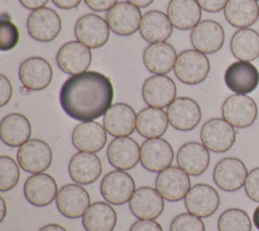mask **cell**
<instances>
[{"label":"cell","instance_id":"6da1fadb","mask_svg":"<svg viewBox=\"0 0 259 231\" xmlns=\"http://www.w3.org/2000/svg\"><path fill=\"white\" fill-rule=\"evenodd\" d=\"M114 89L110 79L97 71H85L69 77L59 94L64 112L79 122H91L112 105Z\"/></svg>","mask_w":259,"mask_h":231},{"label":"cell","instance_id":"7a4b0ae2","mask_svg":"<svg viewBox=\"0 0 259 231\" xmlns=\"http://www.w3.org/2000/svg\"><path fill=\"white\" fill-rule=\"evenodd\" d=\"M210 64L205 54L197 50H185L176 59L175 76L184 84L196 85L206 79Z\"/></svg>","mask_w":259,"mask_h":231},{"label":"cell","instance_id":"3957f363","mask_svg":"<svg viewBox=\"0 0 259 231\" xmlns=\"http://www.w3.org/2000/svg\"><path fill=\"white\" fill-rule=\"evenodd\" d=\"M258 114L255 100L247 94H233L222 104V115L234 128L245 129L252 126Z\"/></svg>","mask_w":259,"mask_h":231},{"label":"cell","instance_id":"277c9868","mask_svg":"<svg viewBox=\"0 0 259 231\" xmlns=\"http://www.w3.org/2000/svg\"><path fill=\"white\" fill-rule=\"evenodd\" d=\"M17 162L28 173H40L47 170L53 161L50 145L40 139H29L17 150Z\"/></svg>","mask_w":259,"mask_h":231},{"label":"cell","instance_id":"5b68a950","mask_svg":"<svg viewBox=\"0 0 259 231\" xmlns=\"http://www.w3.org/2000/svg\"><path fill=\"white\" fill-rule=\"evenodd\" d=\"M200 140L209 151L224 153L235 144L236 131L225 119L213 118L203 124L200 130Z\"/></svg>","mask_w":259,"mask_h":231},{"label":"cell","instance_id":"8992f818","mask_svg":"<svg viewBox=\"0 0 259 231\" xmlns=\"http://www.w3.org/2000/svg\"><path fill=\"white\" fill-rule=\"evenodd\" d=\"M62 28L59 14L50 7L32 10L26 20L28 34L35 41L49 43L55 40Z\"/></svg>","mask_w":259,"mask_h":231},{"label":"cell","instance_id":"52a82bcc","mask_svg":"<svg viewBox=\"0 0 259 231\" xmlns=\"http://www.w3.org/2000/svg\"><path fill=\"white\" fill-rule=\"evenodd\" d=\"M107 21L100 15L89 13L81 16L75 23L74 34L78 42L89 49L103 47L109 37Z\"/></svg>","mask_w":259,"mask_h":231},{"label":"cell","instance_id":"ba28073f","mask_svg":"<svg viewBox=\"0 0 259 231\" xmlns=\"http://www.w3.org/2000/svg\"><path fill=\"white\" fill-rule=\"evenodd\" d=\"M136 190L132 175L123 170H112L105 174L100 183V194L111 205H123L130 202Z\"/></svg>","mask_w":259,"mask_h":231},{"label":"cell","instance_id":"9c48e42d","mask_svg":"<svg viewBox=\"0 0 259 231\" xmlns=\"http://www.w3.org/2000/svg\"><path fill=\"white\" fill-rule=\"evenodd\" d=\"M155 186L164 200L178 202L185 198L191 187L189 174L180 167L169 166L157 174Z\"/></svg>","mask_w":259,"mask_h":231},{"label":"cell","instance_id":"30bf717a","mask_svg":"<svg viewBox=\"0 0 259 231\" xmlns=\"http://www.w3.org/2000/svg\"><path fill=\"white\" fill-rule=\"evenodd\" d=\"M224 80L227 87L235 94H248L259 84V71L251 62L238 60L226 69Z\"/></svg>","mask_w":259,"mask_h":231},{"label":"cell","instance_id":"8fae6325","mask_svg":"<svg viewBox=\"0 0 259 231\" xmlns=\"http://www.w3.org/2000/svg\"><path fill=\"white\" fill-rule=\"evenodd\" d=\"M111 31L120 36H128L140 29L142 13L139 7L127 1L117 2L105 14Z\"/></svg>","mask_w":259,"mask_h":231},{"label":"cell","instance_id":"7c38bea8","mask_svg":"<svg viewBox=\"0 0 259 231\" xmlns=\"http://www.w3.org/2000/svg\"><path fill=\"white\" fill-rule=\"evenodd\" d=\"M91 60L90 49L78 41L64 44L56 56V62L60 70L71 76L87 71Z\"/></svg>","mask_w":259,"mask_h":231},{"label":"cell","instance_id":"4fadbf2b","mask_svg":"<svg viewBox=\"0 0 259 231\" xmlns=\"http://www.w3.org/2000/svg\"><path fill=\"white\" fill-rule=\"evenodd\" d=\"M248 173L247 167L241 159L225 157L215 164L212 179L222 190L236 191L244 186Z\"/></svg>","mask_w":259,"mask_h":231},{"label":"cell","instance_id":"5bb4252c","mask_svg":"<svg viewBox=\"0 0 259 231\" xmlns=\"http://www.w3.org/2000/svg\"><path fill=\"white\" fill-rule=\"evenodd\" d=\"M173 158V148L165 139H147L141 146L140 162L142 166L150 172L159 173L168 168L171 166Z\"/></svg>","mask_w":259,"mask_h":231},{"label":"cell","instance_id":"9a60e30c","mask_svg":"<svg viewBox=\"0 0 259 231\" xmlns=\"http://www.w3.org/2000/svg\"><path fill=\"white\" fill-rule=\"evenodd\" d=\"M90 205L88 191L78 183L62 186L56 198L57 209L64 217L69 219L83 217Z\"/></svg>","mask_w":259,"mask_h":231},{"label":"cell","instance_id":"2e32d148","mask_svg":"<svg viewBox=\"0 0 259 231\" xmlns=\"http://www.w3.org/2000/svg\"><path fill=\"white\" fill-rule=\"evenodd\" d=\"M18 77L24 88L39 91L50 85L53 79V68L46 59L30 57L19 65Z\"/></svg>","mask_w":259,"mask_h":231},{"label":"cell","instance_id":"e0dca14e","mask_svg":"<svg viewBox=\"0 0 259 231\" xmlns=\"http://www.w3.org/2000/svg\"><path fill=\"white\" fill-rule=\"evenodd\" d=\"M169 124L177 131L188 132L196 128L201 120L199 104L190 97H178L167 107Z\"/></svg>","mask_w":259,"mask_h":231},{"label":"cell","instance_id":"ac0fdd59","mask_svg":"<svg viewBox=\"0 0 259 231\" xmlns=\"http://www.w3.org/2000/svg\"><path fill=\"white\" fill-rule=\"evenodd\" d=\"M220 203L219 192L206 183H197L191 186L184 198V205L188 213L199 218L213 215L219 209Z\"/></svg>","mask_w":259,"mask_h":231},{"label":"cell","instance_id":"d6986e66","mask_svg":"<svg viewBox=\"0 0 259 231\" xmlns=\"http://www.w3.org/2000/svg\"><path fill=\"white\" fill-rule=\"evenodd\" d=\"M175 82L166 75H153L147 78L142 87L144 101L152 107H168L176 97Z\"/></svg>","mask_w":259,"mask_h":231},{"label":"cell","instance_id":"ffe728a7","mask_svg":"<svg viewBox=\"0 0 259 231\" xmlns=\"http://www.w3.org/2000/svg\"><path fill=\"white\" fill-rule=\"evenodd\" d=\"M190 42L194 50L205 55L217 53L225 44L224 27L214 20L204 19L192 28Z\"/></svg>","mask_w":259,"mask_h":231},{"label":"cell","instance_id":"44dd1931","mask_svg":"<svg viewBox=\"0 0 259 231\" xmlns=\"http://www.w3.org/2000/svg\"><path fill=\"white\" fill-rule=\"evenodd\" d=\"M128 207L139 220H155L164 211V199L151 186H141L132 196Z\"/></svg>","mask_w":259,"mask_h":231},{"label":"cell","instance_id":"7402d4cb","mask_svg":"<svg viewBox=\"0 0 259 231\" xmlns=\"http://www.w3.org/2000/svg\"><path fill=\"white\" fill-rule=\"evenodd\" d=\"M58 185L53 176L48 173H34L23 184V195L26 201L34 207H46L56 200Z\"/></svg>","mask_w":259,"mask_h":231},{"label":"cell","instance_id":"603a6c76","mask_svg":"<svg viewBox=\"0 0 259 231\" xmlns=\"http://www.w3.org/2000/svg\"><path fill=\"white\" fill-rule=\"evenodd\" d=\"M137 114L134 108L123 102L112 104L103 115V127L115 137H127L136 130Z\"/></svg>","mask_w":259,"mask_h":231},{"label":"cell","instance_id":"cb8c5ba5","mask_svg":"<svg viewBox=\"0 0 259 231\" xmlns=\"http://www.w3.org/2000/svg\"><path fill=\"white\" fill-rule=\"evenodd\" d=\"M107 160L111 166L118 170H130L140 162L141 147L130 137L113 139L106 151Z\"/></svg>","mask_w":259,"mask_h":231},{"label":"cell","instance_id":"d4e9b609","mask_svg":"<svg viewBox=\"0 0 259 231\" xmlns=\"http://www.w3.org/2000/svg\"><path fill=\"white\" fill-rule=\"evenodd\" d=\"M106 133L104 127L97 122H81L72 132V144L80 152L96 153L105 146Z\"/></svg>","mask_w":259,"mask_h":231},{"label":"cell","instance_id":"484cf974","mask_svg":"<svg viewBox=\"0 0 259 231\" xmlns=\"http://www.w3.org/2000/svg\"><path fill=\"white\" fill-rule=\"evenodd\" d=\"M68 172L74 182L81 185L91 184L99 178L102 164L95 153L79 151L71 157Z\"/></svg>","mask_w":259,"mask_h":231},{"label":"cell","instance_id":"4316f807","mask_svg":"<svg viewBox=\"0 0 259 231\" xmlns=\"http://www.w3.org/2000/svg\"><path fill=\"white\" fill-rule=\"evenodd\" d=\"M176 161L178 167L192 176L201 175L210 162L209 150L198 142H187L177 151Z\"/></svg>","mask_w":259,"mask_h":231},{"label":"cell","instance_id":"83f0119b","mask_svg":"<svg viewBox=\"0 0 259 231\" xmlns=\"http://www.w3.org/2000/svg\"><path fill=\"white\" fill-rule=\"evenodd\" d=\"M176 59L175 49L166 42L150 44L143 53L145 67L149 72L157 75H166L174 69Z\"/></svg>","mask_w":259,"mask_h":231},{"label":"cell","instance_id":"f1b7e54d","mask_svg":"<svg viewBox=\"0 0 259 231\" xmlns=\"http://www.w3.org/2000/svg\"><path fill=\"white\" fill-rule=\"evenodd\" d=\"M31 135V125L21 113L6 114L0 123V138L9 147H20L27 142Z\"/></svg>","mask_w":259,"mask_h":231},{"label":"cell","instance_id":"f546056e","mask_svg":"<svg viewBox=\"0 0 259 231\" xmlns=\"http://www.w3.org/2000/svg\"><path fill=\"white\" fill-rule=\"evenodd\" d=\"M167 15L179 30L192 29L201 19V8L196 0H170Z\"/></svg>","mask_w":259,"mask_h":231},{"label":"cell","instance_id":"4dcf8cb0","mask_svg":"<svg viewBox=\"0 0 259 231\" xmlns=\"http://www.w3.org/2000/svg\"><path fill=\"white\" fill-rule=\"evenodd\" d=\"M173 25L167 14L160 10H150L142 16L140 33L142 37L150 43H162L172 34Z\"/></svg>","mask_w":259,"mask_h":231},{"label":"cell","instance_id":"1f68e13d","mask_svg":"<svg viewBox=\"0 0 259 231\" xmlns=\"http://www.w3.org/2000/svg\"><path fill=\"white\" fill-rule=\"evenodd\" d=\"M116 221L115 210L105 202L91 204L82 217V225L86 231H113Z\"/></svg>","mask_w":259,"mask_h":231},{"label":"cell","instance_id":"d6a6232c","mask_svg":"<svg viewBox=\"0 0 259 231\" xmlns=\"http://www.w3.org/2000/svg\"><path fill=\"white\" fill-rule=\"evenodd\" d=\"M225 18L236 28H247L259 18V6L256 0H229L224 9Z\"/></svg>","mask_w":259,"mask_h":231},{"label":"cell","instance_id":"836d02e7","mask_svg":"<svg viewBox=\"0 0 259 231\" xmlns=\"http://www.w3.org/2000/svg\"><path fill=\"white\" fill-rule=\"evenodd\" d=\"M168 124L167 112L163 108L149 106L137 114L136 130L144 138H160L167 131Z\"/></svg>","mask_w":259,"mask_h":231},{"label":"cell","instance_id":"e575fe53","mask_svg":"<svg viewBox=\"0 0 259 231\" xmlns=\"http://www.w3.org/2000/svg\"><path fill=\"white\" fill-rule=\"evenodd\" d=\"M232 55L240 61H254L259 57V32L252 28H240L230 41Z\"/></svg>","mask_w":259,"mask_h":231},{"label":"cell","instance_id":"d590c367","mask_svg":"<svg viewBox=\"0 0 259 231\" xmlns=\"http://www.w3.org/2000/svg\"><path fill=\"white\" fill-rule=\"evenodd\" d=\"M251 219L242 209H228L224 211L218 219L219 231H251Z\"/></svg>","mask_w":259,"mask_h":231},{"label":"cell","instance_id":"8d00e7d4","mask_svg":"<svg viewBox=\"0 0 259 231\" xmlns=\"http://www.w3.org/2000/svg\"><path fill=\"white\" fill-rule=\"evenodd\" d=\"M19 164L9 156H0V191L11 190L19 181Z\"/></svg>","mask_w":259,"mask_h":231},{"label":"cell","instance_id":"74e56055","mask_svg":"<svg viewBox=\"0 0 259 231\" xmlns=\"http://www.w3.org/2000/svg\"><path fill=\"white\" fill-rule=\"evenodd\" d=\"M19 42L18 27L10 20L9 14L2 13L0 21V50L10 51L14 49Z\"/></svg>","mask_w":259,"mask_h":231},{"label":"cell","instance_id":"f35d334b","mask_svg":"<svg viewBox=\"0 0 259 231\" xmlns=\"http://www.w3.org/2000/svg\"><path fill=\"white\" fill-rule=\"evenodd\" d=\"M169 231H205V226L201 218L190 213H182L171 221Z\"/></svg>","mask_w":259,"mask_h":231},{"label":"cell","instance_id":"ab89813d","mask_svg":"<svg viewBox=\"0 0 259 231\" xmlns=\"http://www.w3.org/2000/svg\"><path fill=\"white\" fill-rule=\"evenodd\" d=\"M244 188L250 200L259 203V167L253 168L248 173Z\"/></svg>","mask_w":259,"mask_h":231},{"label":"cell","instance_id":"60d3db41","mask_svg":"<svg viewBox=\"0 0 259 231\" xmlns=\"http://www.w3.org/2000/svg\"><path fill=\"white\" fill-rule=\"evenodd\" d=\"M12 96V85L9 79L4 75L0 74V106H5L11 99Z\"/></svg>","mask_w":259,"mask_h":231},{"label":"cell","instance_id":"b9f144b4","mask_svg":"<svg viewBox=\"0 0 259 231\" xmlns=\"http://www.w3.org/2000/svg\"><path fill=\"white\" fill-rule=\"evenodd\" d=\"M128 231H164L162 226L155 220H138Z\"/></svg>","mask_w":259,"mask_h":231},{"label":"cell","instance_id":"7bdbcfd3","mask_svg":"<svg viewBox=\"0 0 259 231\" xmlns=\"http://www.w3.org/2000/svg\"><path fill=\"white\" fill-rule=\"evenodd\" d=\"M200 8L209 13H217L225 9L229 0H196Z\"/></svg>","mask_w":259,"mask_h":231},{"label":"cell","instance_id":"ee69618b","mask_svg":"<svg viewBox=\"0 0 259 231\" xmlns=\"http://www.w3.org/2000/svg\"><path fill=\"white\" fill-rule=\"evenodd\" d=\"M86 5L93 11L103 12L108 11L111 7H113L117 0H84Z\"/></svg>","mask_w":259,"mask_h":231},{"label":"cell","instance_id":"f6af8a7d","mask_svg":"<svg viewBox=\"0 0 259 231\" xmlns=\"http://www.w3.org/2000/svg\"><path fill=\"white\" fill-rule=\"evenodd\" d=\"M52 2L54 3V5L61 9L69 10L78 7L82 0H52Z\"/></svg>","mask_w":259,"mask_h":231},{"label":"cell","instance_id":"bcb514c9","mask_svg":"<svg viewBox=\"0 0 259 231\" xmlns=\"http://www.w3.org/2000/svg\"><path fill=\"white\" fill-rule=\"evenodd\" d=\"M18 1L24 8L29 10H35V9L45 7V5L49 2V0H18Z\"/></svg>","mask_w":259,"mask_h":231},{"label":"cell","instance_id":"7dc6e473","mask_svg":"<svg viewBox=\"0 0 259 231\" xmlns=\"http://www.w3.org/2000/svg\"><path fill=\"white\" fill-rule=\"evenodd\" d=\"M126 1L139 8H146L150 6L155 0H126Z\"/></svg>","mask_w":259,"mask_h":231},{"label":"cell","instance_id":"c3c4849f","mask_svg":"<svg viewBox=\"0 0 259 231\" xmlns=\"http://www.w3.org/2000/svg\"><path fill=\"white\" fill-rule=\"evenodd\" d=\"M38 231H67V230L59 224H48L42 226Z\"/></svg>","mask_w":259,"mask_h":231},{"label":"cell","instance_id":"681fc988","mask_svg":"<svg viewBox=\"0 0 259 231\" xmlns=\"http://www.w3.org/2000/svg\"><path fill=\"white\" fill-rule=\"evenodd\" d=\"M6 210H7V207H6V203L4 201V199L2 197H0V211H1V214H0V222H3L5 216H6Z\"/></svg>","mask_w":259,"mask_h":231},{"label":"cell","instance_id":"f907efd6","mask_svg":"<svg viewBox=\"0 0 259 231\" xmlns=\"http://www.w3.org/2000/svg\"><path fill=\"white\" fill-rule=\"evenodd\" d=\"M253 223L255 227L259 230V206H257L253 212Z\"/></svg>","mask_w":259,"mask_h":231},{"label":"cell","instance_id":"816d5d0a","mask_svg":"<svg viewBox=\"0 0 259 231\" xmlns=\"http://www.w3.org/2000/svg\"><path fill=\"white\" fill-rule=\"evenodd\" d=\"M256 1H259V0H256Z\"/></svg>","mask_w":259,"mask_h":231}]
</instances>
